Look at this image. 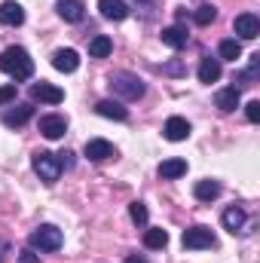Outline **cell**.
Returning <instances> with one entry per match:
<instances>
[{
    "instance_id": "obj_18",
    "label": "cell",
    "mask_w": 260,
    "mask_h": 263,
    "mask_svg": "<svg viewBox=\"0 0 260 263\" xmlns=\"http://www.w3.org/2000/svg\"><path fill=\"white\" fill-rule=\"evenodd\" d=\"M184 175H187V159L172 156V159H162V162H159V178H162V181H178V178H184Z\"/></svg>"
},
{
    "instance_id": "obj_9",
    "label": "cell",
    "mask_w": 260,
    "mask_h": 263,
    "mask_svg": "<svg viewBox=\"0 0 260 263\" xmlns=\"http://www.w3.org/2000/svg\"><path fill=\"white\" fill-rule=\"evenodd\" d=\"M233 31L239 34V40H257L260 37V18L254 12H242V15H236Z\"/></svg>"
},
{
    "instance_id": "obj_15",
    "label": "cell",
    "mask_w": 260,
    "mask_h": 263,
    "mask_svg": "<svg viewBox=\"0 0 260 263\" xmlns=\"http://www.w3.org/2000/svg\"><path fill=\"white\" fill-rule=\"evenodd\" d=\"M190 132H193V126H190L184 117H169L162 135H165L169 141H187V138H190Z\"/></svg>"
},
{
    "instance_id": "obj_3",
    "label": "cell",
    "mask_w": 260,
    "mask_h": 263,
    "mask_svg": "<svg viewBox=\"0 0 260 263\" xmlns=\"http://www.w3.org/2000/svg\"><path fill=\"white\" fill-rule=\"evenodd\" d=\"M31 168H34V175H37L46 187L59 184V178H62L59 156H55V153H49V150H37V153L31 156Z\"/></svg>"
},
{
    "instance_id": "obj_25",
    "label": "cell",
    "mask_w": 260,
    "mask_h": 263,
    "mask_svg": "<svg viewBox=\"0 0 260 263\" xmlns=\"http://www.w3.org/2000/svg\"><path fill=\"white\" fill-rule=\"evenodd\" d=\"M110 52H114V40H110V37L98 34V37L89 40V59H107Z\"/></svg>"
},
{
    "instance_id": "obj_26",
    "label": "cell",
    "mask_w": 260,
    "mask_h": 263,
    "mask_svg": "<svg viewBox=\"0 0 260 263\" xmlns=\"http://www.w3.org/2000/svg\"><path fill=\"white\" fill-rule=\"evenodd\" d=\"M165 245H169V233H165V230H147V233H144V248L162 251Z\"/></svg>"
},
{
    "instance_id": "obj_17",
    "label": "cell",
    "mask_w": 260,
    "mask_h": 263,
    "mask_svg": "<svg viewBox=\"0 0 260 263\" xmlns=\"http://www.w3.org/2000/svg\"><path fill=\"white\" fill-rule=\"evenodd\" d=\"M95 114H98V117H107V120H117V123H126V120H129V110H126L120 101H114V98L98 101V104H95Z\"/></svg>"
},
{
    "instance_id": "obj_11",
    "label": "cell",
    "mask_w": 260,
    "mask_h": 263,
    "mask_svg": "<svg viewBox=\"0 0 260 263\" xmlns=\"http://www.w3.org/2000/svg\"><path fill=\"white\" fill-rule=\"evenodd\" d=\"M220 223H224V230L227 233H245V223H248V214H245V208L242 205H230L227 211H224V217H220Z\"/></svg>"
},
{
    "instance_id": "obj_30",
    "label": "cell",
    "mask_w": 260,
    "mask_h": 263,
    "mask_svg": "<svg viewBox=\"0 0 260 263\" xmlns=\"http://www.w3.org/2000/svg\"><path fill=\"white\" fill-rule=\"evenodd\" d=\"M245 117H248V123H260V101H248L245 104Z\"/></svg>"
},
{
    "instance_id": "obj_19",
    "label": "cell",
    "mask_w": 260,
    "mask_h": 263,
    "mask_svg": "<svg viewBox=\"0 0 260 263\" xmlns=\"http://www.w3.org/2000/svg\"><path fill=\"white\" fill-rule=\"evenodd\" d=\"M59 15L70 25H80L86 18V3L83 0H59Z\"/></svg>"
},
{
    "instance_id": "obj_5",
    "label": "cell",
    "mask_w": 260,
    "mask_h": 263,
    "mask_svg": "<svg viewBox=\"0 0 260 263\" xmlns=\"http://www.w3.org/2000/svg\"><path fill=\"white\" fill-rule=\"evenodd\" d=\"M181 245H184L187 251L217 248V236H214L208 227H190V230H184V236H181Z\"/></svg>"
},
{
    "instance_id": "obj_31",
    "label": "cell",
    "mask_w": 260,
    "mask_h": 263,
    "mask_svg": "<svg viewBox=\"0 0 260 263\" xmlns=\"http://www.w3.org/2000/svg\"><path fill=\"white\" fill-rule=\"evenodd\" d=\"M162 73H169V77H181V73H184V65H181V62H169V65H162Z\"/></svg>"
},
{
    "instance_id": "obj_4",
    "label": "cell",
    "mask_w": 260,
    "mask_h": 263,
    "mask_svg": "<svg viewBox=\"0 0 260 263\" xmlns=\"http://www.w3.org/2000/svg\"><path fill=\"white\" fill-rule=\"evenodd\" d=\"M28 245L37 248V251H59V248L65 245V236H62L59 227H52V223H40V227L28 236Z\"/></svg>"
},
{
    "instance_id": "obj_12",
    "label": "cell",
    "mask_w": 260,
    "mask_h": 263,
    "mask_svg": "<svg viewBox=\"0 0 260 263\" xmlns=\"http://www.w3.org/2000/svg\"><path fill=\"white\" fill-rule=\"evenodd\" d=\"M31 117H34V107H31V104H15V107H6L0 120H3V126H9V129H22Z\"/></svg>"
},
{
    "instance_id": "obj_13",
    "label": "cell",
    "mask_w": 260,
    "mask_h": 263,
    "mask_svg": "<svg viewBox=\"0 0 260 263\" xmlns=\"http://www.w3.org/2000/svg\"><path fill=\"white\" fill-rule=\"evenodd\" d=\"M162 43L169 46V49H184L187 43H190V31L184 28V25H169V28H162Z\"/></svg>"
},
{
    "instance_id": "obj_35",
    "label": "cell",
    "mask_w": 260,
    "mask_h": 263,
    "mask_svg": "<svg viewBox=\"0 0 260 263\" xmlns=\"http://www.w3.org/2000/svg\"><path fill=\"white\" fill-rule=\"evenodd\" d=\"M0 263H3V257H0Z\"/></svg>"
},
{
    "instance_id": "obj_2",
    "label": "cell",
    "mask_w": 260,
    "mask_h": 263,
    "mask_svg": "<svg viewBox=\"0 0 260 263\" xmlns=\"http://www.w3.org/2000/svg\"><path fill=\"white\" fill-rule=\"evenodd\" d=\"M107 86H110V92H114L117 98H123V101H138V98L147 92L144 80H141L138 73H132V70H114L110 80H107Z\"/></svg>"
},
{
    "instance_id": "obj_20",
    "label": "cell",
    "mask_w": 260,
    "mask_h": 263,
    "mask_svg": "<svg viewBox=\"0 0 260 263\" xmlns=\"http://www.w3.org/2000/svg\"><path fill=\"white\" fill-rule=\"evenodd\" d=\"M257 73H260V52H257V55H251V62H248V67H245V70H239V73L233 77L236 89L242 92L245 86H254V83H257Z\"/></svg>"
},
{
    "instance_id": "obj_36",
    "label": "cell",
    "mask_w": 260,
    "mask_h": 263,
    "mask_svg": "<svg viewBox=\"0 0 260 263\" xmlns=\"http://www.w3.org/2000/svg\"><path fill=\"white\" fill-rule=\"evenodd\" d=\"M141 3H144V0H141Z\"/></svg>"
},
{
    "instance_id": "obj_34",
    "label": "cell",
    "mask_w": 260,
    "mask_h": 263,
    "mask_svg": "<svg viewBox=\"0 0 260 263\" xmlns=\"http://www.w3.org/2000/svg\"><path fill=\"white\" fill-rule=\"evenodd\" d=\"M123 263H147V257H138V254H132V257H126Z\"/></svg>"
},
{
    "instance_id": "obj_29",
    "label": "cell",
    "mask_w": 260,
    "mask_h": 263,
    "mask_svg": "<svg viewBox=\"0 0 260 263\" xmlns=\"http://www.w3.org/2000/svg\"><path fill=\"white\" fill-rule=\"evenodd\" d=\"M15 95H18L15 83H9V86H0V107H3V104H12V101H15Z\"/></svg>"
},
{
    "instance_id": "obj_16",
    "label": "cell",
    "mask_w": 260,
    "mask_h": 263,
    "mask_svg": "<svg viewBox=\"0 0 260 263\" xmlns=\"http://www.w3.org/2000/svg\"><path fill=\"white\" fill-rule=\"evenodd\" d=\"M52 67L62 73H73L80 67V52L77 49H55L52 52Z\"/></svg>"
},
{
    "instance_id": "obj_6",
    "label": "cell",
    "mask_w": 260,
    "mask_h": 263,
    "mask_svg": "<svg viewBox=\"0 0 260 263\" xmlns=\"http://www.w3.org/2000/svg\"><path fill=\"white\" fill-rule=\"evenodd\" d=\"M83 156L89 162H104V159H114L117 156V147L110 141H104V138H89L86 147H83Z\"/></svg>"
},
{
    "instance_id": "obj_10",
    "label": "cell",
    "mask_w": 260,
    "mask_h": 263,
    "mask_svg": "<svg viewBox=\"0 0 260 263\" xmlns=\"http://www.w3.org/2000/svg\"><path fill=\"white\" fill-rule=\"evenodd\" d=\"M239 101H242V92H239L236 86H224V89L214 92V107H217L220 114H233V110L239 107Z\"/></svg>"
},
{
    "instance_id": "obj_23",
    "label": "cell",
    "mask_w": 260,
    "mask_h": 263,
    "mask_svg": "<svg viewBox=\"0 0 260 263\" xmlns=\"http://www.w3.org/2000/svg\"><path fill=\"white\" fill-rule=\"evenodd\" d=\"M193 196L199 199V202H214V199L220 196V184H217V181H211V178H205V181H196Z\"/></svg>"
},
{
    "instance_id": "obj_7",
    "label": "cell",
    "mask_w": 260,
    "mask_h": 263,
    "mask_svg": "<svg viewBox=\"0 0 260 263\" xmlns=\"http://www.w3.org/2000/svg\"><path fill=\"white\" fill-rule=\"evenodd\" d=\"M28 95H31V101H43V104H62V101H65V92H62L59 86H52V83H46V80H40V83H34Z\"/></svg>"
},
{
    "instance_id": "obj_21",
    "label": "cell",
    "mask_w": 260,
    "mask_h": 263,
    "mask_svg": "<svg viewBox=\"0 0 260 263\" xmlns=\"http://www.w3.org/2000/svg\"><path fill=\"white\" fill-rule=\"evenodd\" d=\"M98 9H101V15L110 18V22H123V18H129V6H126L123 0H98Z\"/></svg>"
},
{
    "instance_id": "obj_24",
    "label": "cell",
    "mask_w": 260,
    "mask_h": 263,
    "mask_svg": "<svg viewBox=\"0 0 260 263\" xmlns=\"http://www.w3.org/2000/svg\"><path fill=\"white\" fill-rule=\"evenodd\" d=\"M236 59H242V43H239L236 37L220 40V46H217V62H236Z\"/></svg>"
},
{
    "instance_id": "obj_8",
    "label": "cell",
    "mask_w": 260,
    "mask_h": 263,
    "mask_svg": "<svg viewBox=\"0 0 260 263\" xmlns=\"http://www.w3.org/2000/svg\"><path fill=\"white\" fill-rule=\"evenodd\" d=\"M37 129H40V135H43V138L59 141V138H65V132H67V120L62 117V114H46V117H40Z\"/></svg>"
},
{
    "instance_id": "obj_22",
    "label": "cell",
    "mask_w": 260,
    "mask_h": 263,
    "mask_svg": "<svg viewBox=\"0 0 260 263\" xmlns=\"http://www.w3.org/2000/svg\"><path fill=\"white\" fill-rule=\"evenodd\" d=\"M220 73H224V67H220V62L217 59H211V55H205L202 59V65H199V83H217L220 80Z\"/></svg>"
},
{
    "instance_id": "obj_28",
    "label": "cell",
    "mask_w": 260,
    "mask_h": 263,
    "mask_svg": "<svg viewBox=\"0 0 260 263\" xmlns=\"http://www.w3.org/2000/svg\"><path fill=\"white\" fill-rule=\"evenodd\" d=\"M129 217H132V223H138V227H147V217H150V214H147V205L135 199V202L129 205Z\"/></svg>"
},
{
    "instance_id": "obj_14",
    "label": "cell",
    "mask_w": 260,
    "mask_h": 263,
    "mask_svg": "<svg viewBox=\"0 0 260 263\" xmlns=\"http://www.w3.org/2000/svg\"><path fill=\"white\" fill-rule=\"evenodd\" d=\"M25 22V9H22V3H15V0H3L0 3V25H6V28H18Z\"/></svg>"
},
{
    "instance_id": "obj_1",
    "label": "cell",
    "mask_w": 260,
    "mask_h": 263,
    "mask_svg": "<svg viewBox=\"0 0 260 263\" xmlns=\"http://www.w3.org/2000/svg\"><path fill=\"white\" fill-rule=\"evenodd\" d=\"M0 70L9 73L15 83H25V80L34 77V59L25 46H9V49L0 52Z\"/></svg>"
},
{
    "instance_id": "obj_32",
    "label": "cell",
    "mask_w": 260,
    "mask_h": 263,
    "mask_svg": "<svg viewBox=\"0 0 260 263\" xmlns=\"http://www.w3.org/2000/svg\"><path fill=\"white\" fill-rule=\"evenodd\" d=\"M55 156H59V165H62V172L73 165V153H70V150H65V153H55Z\"/></svg>"
},
{
    "instance_id": "obj_27",
    "label": "cell",
    "mask_w": 260,
    "mask_h": 263,
    "mask_svg": "<svg viewBox=\"0 0 260 263\" xmlns=\"http://www.w3.org/2000/svg\"><path fill=\"white\" fill-rule=\"evenodd\" d=\"M214 18H217V9H214L211 3H202V6L193 12V22H196V25H202V28H205V25H211Z\"/></svg>"
},
{
    "instance_id": "obj_33",
    "label": "cell",
    "mask_w": 260,
    "mask_h": 263,
    "mask_svg": "<svg viewBox=\"0 0 260 263\" xmlns=\"http://www.w3.org/2000/svg\"><path fill=\"white\" fill-rule=\"evenodd\" d=\"M22 263H37V257L31 251H22Z\"/></svg>"
}]
</instances>
